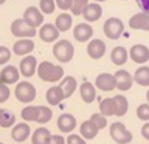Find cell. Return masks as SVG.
<instances>
[{
  "instance_id": "obj_1",
  "label": "cell",
  "mask_w": 149,
  "mask_h": 144,
  "mask_svg": "<svg viewBox=\"0 0 149 144\" xmlns=\"http://www.w3.org/2000/svg\"><path fill=\"white\" fill-rule=\"evenodd\" d=\"M37 74L44 82H58L64 78V68L61 65H54L48 60H44L37 65Z\"/></svg>"
},
{
  "instance_id": "obj_15",
  "label": "cell",
  "mask_w": 149,
  "mask_h": 144,
  "mask_svg": "<svg viewBox=\"0 0 149 144\" xmlns=\"http://www.w3.org/2000/svg\"><path fill=\"white\" fill-rule=\"evenodd\" d=\"M106 53V44L100 39H92L87 45V54L92 59H101Z\"/></svg>"
},
{
  "instance_id": "obj_29",
  "label": "cell",
  "mask_w": 149,
  "mask_h": 144,
  "mask_svg": "<svg viewBox=\"0 0 149 144\" xmlns=\"http://www.w3.org/2000/svg\"><path fill=\"white\" fill-rule=\"evenodd\" d=\"M134 81L141 87H149V67L143 65V67L137 68L134 74Z\"/></svg>"
},
{
  "instance_id": "obj_22",
  "label": "cell",
  "mask_w": 149,
  "mask_h": 144,
  "mask_svg": "<svg viewBox=\"0 0 149 144\" xmlns=\"http://www.w3.org/2000/svg\"><path fill=\"white\" fill-rule=\"evenodd\" d=\"M47 102H48L50 105H58L62 99H65V96H64V91H62V88H61L59 85H54V87H50L48 90H47Z\"/></svg>"
},
{
  "instance_id": "obj_28",
  "label": "cell",
  "mask_w": 149,
  "mask_h": 144,
  "mask_svg": "<svg viewBox=\"0 0 149 144\" xmlns=\"http://www.w3.org/2000/svg\"><path fill=\"white\" fill-rule=\"evenodd\" d=\"M50 136H51V133L48 129L39 127L37 130H34V133L31 136V141H33V144H48Z\"/></svg>"
},
{
  "instance_id": "obj_44",
  "label": "cell",
  "mask_w": 149,
  "mask_h": 144,
  "mask_svg": "<svg viewBox=\"0 0 149 144\" xmlns=\"http://www.w3.org/2000/svg\"><path fill=\"white\" fill-rule=\"evenodd\" d=\"M141 135H143V138H146L149 141V121L141 127Z\"/></svg>"
},
{
  "instance_id": "obj_19",
  "label": "cell",
  "mask_w": 149,
  "mask_h": 144,
  "mask_svg": "<svg viewBox=\"0 0 149 144\" xmlns=\"http://www.w3.org/2000/svg\"><path fill=\"white\" fill-rule=\"evenodd\" d=\"M82 16H84V19H86L87 22H96L98 19L102 16L101 5L100 3H95V2L88 3L87 6H86V9L82 11Z\"/></svg>"
},
{
  "instance_id": "obj_16",
  "label": "cell",
  "mask_w": 149,
  "mask_h": 144,
  "mask_svg": "<svg viewBox=\"0 0 149 144\" xmlns=\"http://www.w3.org/2000/svg\"><path fill=\"white\" fill-rule=\"evenodd\" d=\"M93 36V28L88 23H78L73 30V37L78 42H87Z\"/></svg>"
},
{
  "instance_id": "obj_13",
  "label": "cell",
  "mask_w": 149,
  "mask_h": 144,
  "mask_svg": "<svg viewBox=\"0 0 149 144\" xmlns=\"http://www.w3.org/2000/svg\"><path fill=\"white\" fill-rule=\"evenodd\" d=\"M39 37L47 44H51V42H56L59 37V31L53 23H44L39 30Z\"/></svg>"
},
{
  "instance_id": "obj_8",
  "label": "cell",
  "mask_w": 149,
  "mask_h": 144,
  "mask_svg": "<svg viewBox=\"0 0 149 144\" xmlns=\"http://www.w3.org/2000/svg\"><path fill=\"white\" fill-rule=\"evenodd\" d=\"M95 87L100 88L101 91H112L113 88H116L115 76L110 73H101L98 74L95 79Z\"/></svg>"
},
{
  "instance_id": "obj_34",
  "label": "cell",
  "mask_w": 149,
  "mask_h": 144,
  "mask_svg": "<svg viewBox=\"0 0 149 144\" xmlns=\"http://www.w3.org/2000/svg\"><path fill=\"white\" fill-rule=\"evenodd\" d=\"M51 116H53V111H51L50 107L40 105V107H39V118H37L36 123H39V124H45V123H48V121L51 119Z\"/></svg>"
},
{
  "instance_id": "obj_24",
  "label": "cell",
  "mask_w": 149,
  "mask_h": 144,
  "mask_svg": "<svg viewBox=\"0 0 149 144\" xmlns=\"http://www.w3.org/2000/svg\"><path fill=\"white\" fill-rule=\"evenodd\" d=\"M127 57H129V53H127V50H126L124 46H115V48L112 50L110 60L115 65H124Z\"/></svg>"
},
{
  "instance_id": "obj_37",
  "label": "cell",
  "mask_w": 149,
  "mask_h": 144,
  "mask_svg": "<svg viewBox=\"0 0 149 144\" xmlns=\"http://www.w3.org/2000/svg\"><path fill=\"white\" fill-rule=\"evenodd\" d=\"M137 116L141 121H149V104H140L137 109Z\"/></svg>"
},
{
  "instance_id": "obj_10",
  "label": "cell",
  "mask_w": 149,
  "mask_h": 144,
  "mask_svg": "<svg viewBox=\"0 0 149 144\" xmlns=\"http://www.w3.org/2000/svg\"><path fill=\"white\" fill-rule=\"evenodd\" d=\"M113 76H115L116 88H118L120 91L130 90V87H132V84H134V78L130 76L129 71H126V70H118Z\"/></svg>"
},
{
  "instance_id": "obj_40",
  "label": "cell",
  "mask_w": 149,
  "mask_h": 144,
  "mask_svg": "<svg viewBox=\"0 0 149 144\" xmlns=\"http://www.w3.org/2000/svg\"><path fill=\"white\" fill-rule=\"evenodd\" d=\"M65 144H86V139H84L81 135H70V136L65 139Z\"/></svg>"
},
{
  "instance_id": "obj_17",
  "label": "cell",
  "mask_w": 149,
  "mask_h": 144,
  "mask_svg": "<svg viewBox=\"0 0 149 144\" xmlns=\"http://www.w3.org/2000/svg\"><path fill=\"white\" fill-rule=\"evenodd\" d=\"M76 127V118L70 113H62L58 118V129L62 133H70Z\"/></svg>"
},
{
  "instance_id": "obj_27",
  "label": "cell",
  "mask_w": 149,
  "mask_h": 144,
  "mask_svg": "<svg viewBox=\"0 0 149 144\" xmlns=\"http://www.w3.org/2000/svg\"><path fill=\"white\" fill-rule=\"evenodd\" d=\"M100 113L104 116H112L116 113V102L113 98H106L100 102Z\"/></svg>"
},
{
  "instance_id": "obj_39",
  "label": "cell",
  "mask_w": 149,
  "mask_h": 144,
  "mask_svg": "<svg viewBox=\"0 0 149 144\" xmlns=\"http://www.w3.org/2000/svg\"><path fill=\"white\" fill-rule=\"evenodd\" d=\"M11 59V50L6 46H0V65H5Z\"/></svg>"
},
{
  "instance_id": "obj_35",
  "label": "cell",
  "mask_w": 149,
  "mask_h": 144,
  "mask_svg": "<svg viewBox=\"0 0 149 144\" xmlns=\"http://www.w3.org/2000/svg\"><path fill=\"white\" fill-rule=\"evenodd\" d=\"M39 9H40L42 14H53L54 9H56V2L54 0H40Z\"/></svg>"
},
{
  "instance_id": "obj_33",
  "label": "cell",
  "mask_w": 149,
  "mask_h": 144,
  "mask_svg": "<svg viewBox=\"0 0 149 144\" xmlns=\"http://www.w3.org/2000/svg\"><path fill=\"white\" fill-rule=\"evenodd\" d=\"M87 5H88L87 0H72V8H70V11H72L73 16H82V11L86 9Z\"/></svg>"
},
{
  "instance_id": "obj_32",
  "label": "cell",
  "mask_w": 149,
  "mask_h": 144,
  "mask_svg": "<svg viewBox=\"0 0 149 144\" xmlns=\"http://www.w3.org/2000/svg\"><path fill=\"white\" fill-rule=\"evenodd\" d=\"M14 123H16V116H14V113H11L9 110H3L2 116H0V125L5 127V129H8V127H13Z\"/></svg>"
},
{
  "instance_id": "obj_36",
  "label": "cell",
  "mask_w": 149,
  "mask_h": 144,
  "mask_svg": "<svg viewBox=\"0 0 149 144\" xmlns=\"http://www.w3.org/2000/svg\"><path fill=\"white\" fill-rule=\"evenodd\" d=\"M90 121L98 127V130L104 129L106 125H107V118H106L104 115H101V113H93L90 116Z\"/></svg>"
},
{
  "instance_id": "obj_25",
  "label": "cell",
  "mask_w": 149,
  "mask_h": 144,
  "mask_svg": "<svg viewBox=\"0 0 149 144\" xmlns=\"http://www.w3.org/2000/svg\"><path fill=\"white\" fill-rule=\"evenodd\" d=\"M61 88H62V91H64V96L65 98H70L74 93V90H76V87H78V82H76V79H74L73 76H65L62 78V81H61Z\"/></svg>"
},
{
  "instance_id": "obj_31",
  "label": "cell",
  "mask_w": 149,
  "mask_h": 144,
  "mask_svg": "<svg viewBox=\"0 0 149 144\" xmlns=\"http://www.w3.org/2000/svg\"><path fill=\"white\" fill-rule=\"evenodd\" d=\"M22 118L23 121H37L39 118V107L36 105H28L22 110Z\"/></svg>"
},
{
  "instance_id": "obj_42",
  "label": "cell",
  "mask_w": 149,
  "mask_h": 144,
  "mask_svg": "<svg viewBox=\"0 0 149 144\" xmlns=\"http://www.w3.org/2000/svg\"><path fill=\"white\" fill-rule=\"evenodd\" d=\"M48 144H65V139L62 135H51Z\"/></svg>"
},
{
  "instance_id": "obj_48",
  "label": "cell",
  "mask_w": 149,
  "mask_h": 144,
  "mask_svg": "<svg viewBox=\"0 0 149 144\" xmlns=\"http://www.w3.org/2000/svg\"><path fill=\"white\" fill-rule=\"evenodd\" d=\"M2 111H3V109H0V116H2Z\"/></svg>"
},
{
  "instance_id": "obj_2",
  "label": "cell",
  "mask_w": 149,
  "mask_h": 144,
  "mask_svg": "<svg viewBox=\"0 0 149 144\" xmlns=\"http://www.w3.org/2000/svg\"><path fill=\"white\" fill-rule=\"evenodd\" d=\"M53 54L54 57L59 60L61 64H65V62H70L73 59V54H74V48L72 45V42L68 40H58L53 46Z\"/></svg>"
},
{
  "instance_id": "obj_50",
  "label": "cell",
  "mask_w": 149,
  "mask_h": 144,
  "mask_svg": "<svg viewBox=\"0 0 149 144\" xmlns=\"http://www.w3.org/2000/svg\"><path fill=\"white\" fill-rule=\"evenodd\" d=\"M124 2H126V0H124Z\"/></svg>"
},
{
  "instance_id": "obj_30",
  "label": "cell",
  "mask_w": 149,
  "mask_h": 144,
  "mask_svg": "<svg viewBox=\"0 0 149 144\" xmlns=\"http://www.w3.org/2000/svg\"><path fill=\"white\" fill-rule=\"evenodd\" d=\"M113 99L116 102V116H124L126 113H127V109H129V102L127 99L123 96V95H116L113 96Z\"/></svg>"
},
{
  "instance_id": "obj_20",
  "label": "cell",
  "mask_w": 149,
  "mask_h": 144,
  "mask_svg": "<svg viewBox=\"0 0 149 144\" xmlns=\"http://www.w3.org/2000/svg\"><path fill=\"white\" fill-rule=\"evenodd\" d=\"M34 50V42L31 39H19L13 46V53L17 56H26Z\"/></svg>"
},
{
  "instance_id": "obj_7",
  "label": "cell",
  "mask_w": 149,
  "mask_h": 144,
  "mask_svg": "<svg viewBox=\"0 0 149 144\" xmlns=\"http://www.w3.org/2000/svg\"><path fill=\"white\" fill-rule=\"evenodd\" d=\"M22 19L33 28H37V26L44 25V14L40 12V9L37 6H28L25 9V12H23Z\"/></svg>"
},
{
  "instance_id": "obj_45",
  "label": "cell",
  "mask_w": 149,
  "mask_h": 144,
  "mask_svg": "<svg viewBox=\"0 0 149 144\" xmlns=\"http://www.w3.org/2000/svg\"><path fill=\"white\" fill-rule=\"evenodd\" d=\"M146 99H148V104H149V90L146 91Z\"/></svg>"
},
{
  "instance_id": "obj_23",
  "label": "cell",
  "mask_w": 149,
  "mask_h": 144,
  "mask_svg": "<svg viewBox=\"0 0 149 144\" xmlns=\"http://www.w3.org/2000/svg\"><path fill=\"white\" fill-rule=\"evenodd\" d=\"M73 25V19H72V14L68 12H62L56 17V22H54V26L58 28L59 33H65L68 31Z\"/></svg>"
},
{
  "instance_id": "obj_9",
  "label": "cell",
  "mask_w": 149,
  "mask_h": 144,
  "mask_svg": "<svg viewBox=\"0 0 149 144\" xmlns=\"http://www.w3.org/2000/svg\"><path fill=\"white\" fill-rule=\"evenodd\" d=\"M129 57L137 64H146L149 60V48L146 45H141V44L134 45L129 51Z\"/></svg>"
},
{
  "instance_id": "obj_14",
  "label": "cell",
  "mask_w": 149,
  "mask_h": 144,
  "mask_svg": "<svg viewBox=\"0 0 149 144\" xmlns=\"http://www.w3.org/2000/svg\"><path fill=\"white\" fill-rule=\"evenodd\" d=\"M19 78H20V71L14 67V65H6L2 71H0V82L6 84H17Z\"/></svg>"
},
{
  "instance_id": "obj_3",
  "label": "cell",
  "mask_w": 149,
  "mask_h": 144,
  "mask_svg": "<svg viewBox=\"0 0 149 144\" xmlns=\"http://www.w3.org/2000/svg\"><path fill=\"white\" fill-rule=\"evenodd\" d=\"M14 95H16L17 101L23 102V104H30L36 99V88L31 82H17L16 90H14Z\"/></svg>"
},
{
  "instance_id": "obj_49",
  "label": "cell",
  "mask_w": 149,
  "mask_h": 144,
  "mask_svg": "<svg viewBox=\"0 0 149 144\" xmlns=\"http://www.w3.org/2000/svg\"><path fill=\"white\" fill-rule=\"evenodd\" d=\"M0 144H3V143H0Z\"/></svg>"
},
{
  "instance_id": "obj_21",
  "label": "cell",
  "mask_w": 149,
  "mask_h": 144,
  "mask_svg": "<svg viewBox=\"0 0 149 144\" xmlns=\"http://www.w3.org/2000/svg\"><path fill=\"white\" fill-rule=\"evenodd\" d=\"M79 93H81V98L86 104H92L93 101L96 99V90H95V85L90 82H84L81 84L79 87Z\"/></svg>"
},
{
  "instance_id": "obj_46",
  "label": "cell",
  "mask_w": 149,
  "mask_h": 144,
  "mask_svg": "<svg viewBox=\"0 0 149 144\" xmlns=\"http://www.w3.org/2000/svg\"><path fill=\"white\" fill-rule=\"evenodd\" d=\"M95 3H101V2H106V0H93Z\"/></svg>"
},
{
  "instance_id": "obj_6",
  "label": "cell",
  "mask_w": 149,
  "mask_h": 144,
  "mask_svg": "<svg viewBox=\"0 0 149 144\" xmlns=\"http://www.w3.org/2000/svg\"><path fill=\"white\" fill-rule=\"evenodd\" d=\"M110 138L118 144H127L132 141V133L126 129L123 123H113L110 125Z\"/></svg>"
},
{
  "instance_id": "obj_4",
  "label": "cell",
  "mask_w": 149,
  "mask_h": 144,
  "mask_svg": "<svg viewBox=\"0 0 149 144\" xmlns=\"http://www.w3.org/2000/svg\"><path fill=\"white\" fill-rule=\"evenodd\" d=\"M102 30H104V34L109 37V39L116 40V39H120V37H121V34H123L124 23L118 17H110V19H107V20L104 22Z\"/></svg>"
},
{
  "instance_id": "obj_5",
  "label": "cell",
  "mask_w": 149,
  "mask_h": 144,
  "mask_svg": "<svg viewBox=\"0 0 149 144\" xmlns=\"http://www.w3.org/2000/svg\"><path fill=\"white\" fill-rule=\"evenodd\" d=\"M11 33L13 36L20 37V39H30V37L36 36V28L30 26L23 19H16L11 23Z\"/></svg>"
},
{
  "instance_id": "obj_41",
  "label": "cell",
  "mask_w": 149,
  "mask_h": 144,
  "mask_svg": "<svg viewBox=\"0 0 149 144\" xmlns=\"http://www.w3.org/2000/svg\"><path fill=\"white\" fill-rule=\"evenodd\" d=\"M56 2V6L61 8L62 11H68L72 8V0H54Z\"/></svg>"
},
{
  "instance_id": "obj_38",
  "label": "cell",
  "mask_w": 149,
  "mask_h": 144,
  "mask_svg": "<svg viewBox=\"0 0 149 144\" xmlns=\"http://www.w3.org/2000/svg\"><path fill=\"white\" fill-rule=\"evenodd\" d=\"M9 95H11V91H9V87L6 84L0 82V104H3V102H6L9 99Z\"/></svg>"
},
{
  "instance_id": "obj_12",
  "label": "cell",
  "mask_w": 149,
  "mask_h": 144,
  "mask_svg": "<svg viewBox=\"0 0 149 144\" xmlns=\"http://www.w3.org/2000/svg\"><path fill=\"white\" fill-rule=\"evenodd\" d=\"M37 70V60L34 56H25L20 60V65H19V71H20L22 76L25 78H31L33 74L36 73Z\"/></svg>"
},
{
  "instance_id": "obj_26",
  "label": "cell",
  "mask_w": 149,
  "mask_h": 144,
  "mask_svg": "<svg viewBox=\"0 0 149 144\" xmlns=\"http://www.w3.org/2000/svg\"><path fill=\"white\" fill-rule=\"evenodd\" d=\"M81 136L84 138V139H93L98 135V132H100V130H98V127L95 124L92 123L90 119L88 121H84V123L81 124Z\"/></svg>"
},
{
  "instance_id": "obj_11",
  "label": "cell",
  "mask_w": 149,
  "mask_h": 144,
  "mask_svg": "<svg viewBox=\"0 0 149 144\" xmlns=\"http://www.w3.org/2000/svg\"><path fill=\"white\" fill-rule=\"evenodd\" d=\"M129 26L132 30L149 31V12H137L129 19Z\"/></svg>"
},
{
  "instance_id": "obj_47",
  "label": "cell",
  "mask_w": 149,
  "mask_h": 144,
  "mask_svg": "<svg viewBox=\"0 0 149 144\" xmlns=\"http://www.w3.org/2000/svg\"><path fill=\"white\" fill-rule=\"evenodd\" d=\"M5 2H6V0H0V5H3Z\"/></svg>"
},
{
  "instance_id": "obj_18",
  "label": "cell",
  "mask_w": 149,
  "mask_h": 144,
  "mask_svg": "<svg viewBox=\"0 0 149 144\" xmlns=\"http://www.w3.org/2000/svg\"><path fill=\"white\" fill-rule=\"evenodd\" d=\"M30 125H28L26 123H20V124H16L11 130V138L14 139V141L17 143H23L25 139L30 136Z\"/></svg>"
},
{
  "instance_id": "obj_43",
  "label": "cell",
  "mask_w": 149,
  "mask_h": 144,
  "mask_svg": "<svg viewBox=\"0 0 149 144\" xmlns=\"http://www.w3.org/2000/svg\"><path fill=\"white\" fill-rule=\"evenodd\" d=\"M137 3L143 9V12H149V0H137Z\"/></svg>"
}]
</instances>
